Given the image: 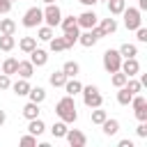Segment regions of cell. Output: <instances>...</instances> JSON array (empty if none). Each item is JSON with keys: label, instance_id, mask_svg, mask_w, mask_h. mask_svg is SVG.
<instances>
[{"label": "cell", "instance_id": "cell-1", "mask_svg": "<svg viewBox=\"0 0 147 147\" xmlns=\"http://www.w3.org/2000/svg\"><path fill=\"white\" fill-rule=\"evenodd\" d=\"M55 113H57V117L62 119V122H67V124H74L76 119H78V113H76V103H74V96H62L57 103H55Z\"/></svg>", "mask_w": 147, "mask_h": 147}, {"label": "cell", "instance_id": "cell-2", "mask_svg": "<svg viewBox=\"0 0 147 147\" xmlns=\"http://www.w3.org/2000/svg\"><path fill=\"white\" fill-rule=\"evenodd\" d=\"M80 94H83V103H85L87 108H96V106L103 103V96H101V92H99L96 85H87V87L83 85Z\"/></svg>", "mask_w": 147, "mask_h": 147}, {"label": "cell", "instance_id": "cell-3", "mask_svg": "<svg viewBox=\"0 0 147 147\" xmlns=\"http://www.w3.org/2000/svg\"><path fill=\"white\" fill-rule=\"evenodd\" d=\"M140 14H142V11H140L138 7H124L122 16H124V25H126V30H136V28H140V25H142Z\"/></svg>", "mask_w": 147, "mask_h": 147}, {"label": "cell", "instance_id": "cell-4", "mask_svg": "<svg viewBox=\"0 0 147 147\" xmlns=\"http://www.w3.org/2000/svg\"><path fill=\"white\" fill-rule=\"evenodd\" d=\"M103 37V32H101V28L99 25H94V28H90V30H85L83 34H78V44L80 46H85V48H92L99 39Z\"/></svg>", "mask_w": 147, "mask_h": 147}, {"label": "cell", "instance_id": "cell-5", "mask_svg": "<svg viewBox=\"0 0 147 147\" xmlns=\"http://www.w3.org/2000/svg\"><path fill=\"white\" fill-rule=\"evenodd\" d=\"M119 64H122V55H119V51L108 48V51L103 53V69H106L108 74H113V71H119Z\"/></svg>", "mask_w": 147, "mask_h": 147}, {"label": "cell", "instance_id": "cell-6", "mask_svg": "<svg viewBox=\"0 0 147 147\" xmlns=\"http://www.w3.org/2000/svg\"><path fill=\"white\" fill-rule=\"evenodd\" d=\"M41 21H44V11L39 9V7H30L25 14H23V25L25 28H39L41 25Z\"/></svg>", "mask_w": 147, "mask_h": 147}, {"label": "cell", "instance_id": "cell-7", "mask_svg": "<svg viewBox=\"0 0 147 147\" xmlns=\"http://www.w3.org/2000/svg\"><path fill=\"white\" fill-rule=\"evenodd\" d=\"M41 11H44V21H46V25H51V28L60 25V21H62V11H60V7H57L55 2L46 5V9H41Z\"/></svg>", "mask_w": 147, "mask_h": 147}, {"label": "cell", "instance_id": "cell-8", "mask_svg": "<svg viewBox=\"0 0 147 147\" xmlns=\"http://www.w3.org/2000/svg\"><path fill=\"white\" fill-rule=\"evenodd\" d=\"M76 23H78V28L90 30V28H94V25L99 23V16H96L92 9H87V11H83L80 16H76Z\"/></svg>", "mask_w": 147, "mask_h": 147}, {"label": "cell", "instance_id": "cell-9", "mask_svg": "<svg viewBox=\"0 0 147 147\" xmlns=\"http://www.w3.org/2000/svg\"><path fill=\"white\" fill-rule=\"evenodd\" d=\"M119 71H124L129 78H131V76H138V74H140V62H138L136 57H122Z\"/></svg>", "mask_w": 147, "mask_h": 147}, {"label": "cell", "instance_id": "cell-10", "mask_svg": "<svg viewBox=\"0 0 147 147\" xmlns=\"http://www.w3.org/2000/svg\"><path fill=\"white\" fill-rule=\"evenodd\" d=\"M64 138H67V142H69L71 147H85V142H87L85 133H83V131H78V129H67Z\"/></svg>", "mask_w": 147, "mask_h": 147}, {"label": "cell", "instance_id": "cell-11", "mask_svg": "<svg viewBox=\"0 0 147 147\" xmlns=\"http://www.w3.org/2000/svg\"><path fill=\"white\" fill-rule=\"evenodd\" d=\"M16 74L21 76V78H32L34 76V64L30 62V60H18V67H16Z\"/></svg>", "mask_w": 147, "mask_h": 147}, {"label": "cell", "instance_id": "cell-12", "mask_svg": "<svg viewBox=\"0 0 147 147\" xmlns=\"http://www.w3.org/2000/svg\"><path fill=\"white\" fill-rule=\"evenodd\" d=\"M28 55H30V62H32L34 67H44V64L48 62V53H46L44 48H34V51H30Z\"/></svg>", "mask_w": 147, "mask_h": 147}, {"label": "cell", "instance_id": "cell-13", "mask_svg": "<svg viewBox=\"0 0 147 147\" xmlns=\"http://www.w3.org/2000/svg\"><path fill=\"white\" fill-rule=\"evenodd\" d=\"M30 80L28 78H18L16 83H11V90H14V94L16 96H28V92H30Z\"/></svg>", "mask_w": 147, "mask_h": 147}, {"label": "cell", "instance_id": "cell-14", "mask_svg": "<svg viewBox=\"0 0 147 147\" xmlns=\"http://www.w3.org/2000/svg\"><path fill=\"white\" fill-rule=\"evenodd\" d=\"M64 87V92L69 94V96H76V94H80V90H83V83L74 76V78H67V83L62 85Z\"/></svg>", "mask_w": 147, "mask_h": 147}, {"label": "cell", "instance_id": "cell-15", "mask_svg": "<svg viewBox=\"0 0 147 147\" xmlns=\"http://www.w3.org/2000/svg\"><path fill=\"white\" fill-rule=\"evenodd\" d=\"M99 28H101V32H103V37H108V34H113L115 30H117V21L115 18H101V23H96Z\"/></svg>", "mask_w": 147, "mask_h": 147}, {"label": "cell", "instance_id": "cell-16", "mask_svg": "<svg viewBox=\"0 0 147 147\" xmlns=\"http://www.w3.org/2000/svg\"><path fill=\"white\" fill-rule=\"evenodd\" d=\"M48 48H51L53 53H60V51H67L69 46H67V39H64V37H55V34H53V37L48 39Z\"/></svg>", "mask_w": 147, "mask_h": 147}, {"label": "cell", "instance_id": "cell-17", "mask_svg": "<svg viewBox=\"0 0 147 147\" xmlns=\"http://www.w3.org/2000/svg\"><path fill=\"white\" fill-rule=\"evenodd\" d=\"M39 103H34V101H28L25 106H23V117L25 119H34V117H39Z\"/></svg>", "mask_w": 147, "mask_h": 147}, {"label": "cell", "instance_id": "cell-18", "mask_svg": "<svg viewBox=\"0 0 147 147\" xmlns=\"http://www.w3.org/2000/svg\"><path fill=\"white\" fill-rule=\"evenodd\" d=\"M101 129H103V133H106V136H115V133L119 131V122H117V119L106 117V119L101 122Z\"/></svg>", "mask_w": 147, "mask_h": 147}, {"label": "cell", "instance_id": "cell-19", "mask_svg": "<svg viewBox=\"0 0 147 147\" xmlns=\"http://www.w3.org/2000/svg\"><path fill=\"white\" fill-rule=\"evenodd\" d=\"M16 67H18V60H16V57H7V60L0 64V71L7 74V76H14V74H16Z\"/></svg>", "mask_w": 147, "mask_h": 147}, {"label": "cell", "instance_id": "cell-20", "mask_svg": "<svg viewBox=\"0 0 147 147\" xmlns=\"http://www.w3.org/2000/svg\"><path fill=\"white\" fill-rule=\"evenodd\" d=\"M30 124H28V131L32 133V136H41L44 131H46V124L39 119V117H34V119H28Z\"/></svg>", "mask_w": 147, "mask_h": 147}, {"label": "cell", "instance_id": "cell-21", "mask_svg": "<svg viewBox=\"0 0 147 147\" xmlns=\"http://www.w3.org/2000/svg\"><path fill=\"white\" fill-rule=\"evenodd\" d=\"M126 7V0H108V14L110 16H119Z\"/></svg>", "mask_w": 147, "mask_h": 147}, {"label": "cell", "instance_id": "cell-22", "mask_svg": "<svg viewBox=\"0 0 147 147\" xmlns=\"http://www.w3.org/2000/svg\"><path fill=\"white\" fill-rule=\"evenodd\" d=\"M48 83L53 85V87H62L64 83H67V74L60 69V71H53L51 76H48Z\"/></svg>", "mask_w": 147, "mask_h": 147}, {"label": "cell", "instance_id": "cell-23", "mask_svg": "<svg viewBox=\"0 0 147 147\" xmlns=\"http://www.w3.org/2000/svg\"><path fill=\"white\" fill-rule=\"evenodd\" d=\"M28 96H30V101H34V103H44V99H46V90L44 87H30V92H28Z\"/></svg>", "mask_w": 147, "mask_h": 147}, {"label": "cell", "instance_id": "cell-24", "mask_svg": "<svg viewBox=\"0 0 147 147\" xmlns=\"http://www.w3.org/2000/svg\"><path fill=\"white\" fill-rule=\"evenodd\" d=\"M14 32H16V21L0 18V34H14Z\"/></svg>", "mask_w": 147, "mask_h": 147}, {"label": "cell", "instance_id": "cell-25", "mask_svg": "<svg viewBox=\"0 0 147 147\" xmlns=\"http://www.w3.org/2000/svg\"><path fill=\"white\" fill-rule=\"evenodd\" d=\"M18 48H21L23 53L34 51V48H37V37H23V39L18 41Z\"/></svg>", "mask_w": 147, "mask_h": 147}, {"label": "cell", "instance_id": "cell-26", "mask_svg": "<svg viewBox=\"0 0 147 147\" xmlns=\"http://www.w3.org/2000/svg\"><path fill=\"white\" fill-rule=\"evenodd\" d=\"M62 71L67 74V78H74V76H78V74H80V64H78V62H74V60H69V62H64Z\"/></svg>", "mask_w": 147, "mask_h": 147}, {"label": "cell", "instance_id": "cell-27", "mask_svg": "<svg viewBox=\"0 0 147 147\" xmlns=\"http://www.w3.org/2000/svg\"><path fill=\"white\" fill-rule=\"evenodd\" d=\"M90 117H92V124H99V126H101V122L108 117V113H106L101 106H96V108H92V110H90Z\"/></svg>", "mask_w": 147, "mask_h": 147}, {"label": "cell", "instance_id": "cell-28", "mask_svg": "<svg viewBox=\"0 0 147 147\" xmlns=\"http://www.w3.org/2000/svg\"><path fill=\"white\" fill-rule=\"evenodd\" d=\"M14 46H16V39H14V34H0V51L9 53Z\"/></svg>", "mask_w": 147, "mask_h": 147}, {"label": "cell", "instance_id": "cell-29", "mask_svg": "<svg viewBox=\"0 0 147 147\" xmlns=\"http://www.w3.org/2000/svg\"><path fill=\"white\" fill-rule=\"evenodd\" d=\"M117 51H119V55H122V57H136V55H138L136 44H129V41H126V44H122Z\"/></svg>", "mask_w": 147, "mask_h": 147}, {"label": "cell", "instance_id": "cell-30", "mask_svg": "<svg viewBox=\"0 0 147 147\" xmlns=\"http://www.w3.org/2000/svg\"><path fill=\"white\" fill-rule=\"evenodd\" d=\"M117 90H119V92H117V103H119V106H129V103H131V99H133V94H131L124 85H122V87H117Z\"/></svg>", "mask_w": 147, "mask_h": 147}, {"label": "cell", "instance_id": "cell-31", "mask_svg": "<svg viewBox=\"0 0 147 147\" xmlns=\"http://www.w3.org/2000/svg\"><path fill=\"white\" fill-rule=\"evenodd\" d=\"M78 34H80V28H78V25L64 32V39H67V46H69V48H71L74 44H78Z\"/></svg>", "mask_w": 147, "mask_h": 147}, {"label": "cell", "instance_id": "cell-32", "mask_svg": "<svg viewBox=\"0 0 147 147\" xmlns=\"http://www.w3.org/2000/svg\"><path fill=\"white\" fill-rule=\"evenodd\" d=\"M67 129H69V126H67V122H62V119H60V122H55V124L51 126V133H53V138H64Z\"/></svg>", "mask_w": 147, "mask_h": 147}, {"label": "cell", "instance_id": "cell-33", "mask_svg": "<svg viewBox=\"0 0 147 147\" xmlns=\"http://www.w3.org/2000/svg\"><path fill=\"white\" fill-rule=\"evenodd\" d=\"M51 37H53V28H51V25H41V28L37 30V39H39V41H48Z\"/></svg>", "mask_w": 147, "mask_h": 147}, {"label": "cell", "instance_id": "cell-34", "mask_svg": "<svg viewBox=\"0 0 147 147\" xmlns=\"http://www.w3.org/2000/svg\"><path fill=\"white\" fill-rule=\"evenodd\" d=\"M124 87H126V90H129L131 94H138V92L142 90V85H140V80H136L133 76H131V78H126V83H124Z\"/></svg>", "mask_w": 147, "mask_h": 147}, {"label": "cell", "instance_id": "cell-35", "mask_svg": "<svg viewBox=\"0 0 147 147\" xmlns=\"http://www.w3.org/2000/svg\"><path fill=\"white\" fill-rule=\"evenodd\" d=\"M126 78H129V76H126L124 71H113V78H110V83H113L115 87H122V85L126 83Z\"/></svg>", "mask_w": 147, "mask_h": 147}, {"label": "cell", "instance_id": "cell-36", "mask_svg": "<svg viewBox=\"0 0 147 147\" xmlns=\"http://www.w3.org/2000/svg\"><path fill=\"white\" fill-rule=\"evenodd\" d=\"M145 106H147V99H145L140 92H138V94H133V99H131V108H133V110H138V108H145Z\"/></svg>", "mask_w": 147, "mask_h": 147}, {"label": "cell", "instance_id": "cell-37", "mask_svg": "<svg viewBox=\"0 0 147 147\" xmlns=\"http://www.w3.org/2000/svg\"><path fill=\"white\" fill-rule=\"evenodd\" d=\"M60 25H62V30L67 32V30H71V28H76L78 23H76V16H62V21H60Z\"/></svg>", "mask_w": 147, "mask_h": 147}, {"label": "cell", "instance_id": "cell-38", "mask_svg": "<svg viewBox=\"0 0 147 147\" xmlns=\"http://www.w3.org/2000/svg\"><path fill=\"white\" fill-rule=\"evenodd\" d=\"M23 147H34L37 145V136H32V133H28V136H23L21 140H18Z\"/></svg>", "mask_w": 147, "mask_h": 147}, {"label": "cell", "instance_id": "cell-39", "mask_svg": "<svg viewBox=\"0 0 147 147\" xmlns=\"http://www.w3.org/2000/svg\"><path fill=\"white\" fill-rule=\"evenodd\" d=\"M9 87H11V76L0 74V90H9Z\"/></svg>", "mask_w": 147, "mask_h": 147}, {"label": "cell", "instance_id": "cell-40", "mask_svg": "<svg viewBox=\"0 0 147 147\" xmlns=\"http://www.w3.org/2000/svg\"><path fill=\"white\" fill-rule=\"evenodd\" d=\"M136 133H138V138H147V122H140L136 126Z\"/></svg>", "mask_w": 147, "mask_h": 147}, {"label": "cell", "instance_id": "cell-41", "mask_svg": "<svg viewBox=\"0 0 147 147\" xmlns=\"http://www.w3.org/2000/svg\"><path fill=\"white\" fill-rule=\"evenodd\" d=\"M136 37H138V41H147V28H136Z\"/></svg>", "mask_w": 147, "mask_h": 147}, {"label": "cell", "instance_id": "cell-42", "mask_svg": "<svg viewBox=\"0 0 147 147\" xmlns=\"http://www.w3.org/2000/svg\"><path fill=\"white\" fill-rule=\"evenodd\" d=\"M136 117H138V122H147V106L145 108H138L136 110Z\"/></svg>", "mask_w": 147, "mask_h": 147}, {"label": "cell", "instance_id": "cell-43", "mask_svg": "<svg viewBox=\"0 0 147 147\" xmlns=\"http://www.w3.org/2000/svg\"><path fill=\"white\" fill-rule=\"evenodd\" d=\"M9 9H11V2L9 0H0V16L2 14H9Z\"/></svg>", "mask_w": 147, "mask_h": 147}, {"label": "cell", "instance_id": "cell-44", "mask_svg": "<svg viewBox=\"0 0 147 147\" xmlns=\"http://www.w3.org/2000/svg\"><path fill=\"white\" fill-rule=\"evenodd\" d=\"M117 147H133V142H131V140H119Z\"/></svg>", "mask_w": 147, "mask_h": 147}, {"label": "cell", "instance_id": "cell-45", "mask_svg": "<svg viewBox=\"0 0 147 147\" xmlns=\"http://www.w3.org/2000/svg\"><path fill=\"white\" fill-rule=\"evenodd\" d=\"M138 9L140 11H147V0H138Z\"/></svg>", "mask_w": 147, "mask_h": 147}, {"label": "cell", "instance_id": "cell-46", "mask_svg": "<svg viewBox=\"0 0 147 147\" xmlns=\"http://www.w3.org/2000/svg\"><path fill=\"white\" fill-rule=\"evenodd\" d=\"M78 2H83V5H87V7H94L99 0H78Z\"/></svg>", "mask_w": 147, "mask_h": 147}, {"label": "cell", "instance_id": "cell-47", "mask_svg": "<svg viewBox=\"0 0 147 147\" xmlns=\"http://www.w3.org/2000/svg\"><path fill=\"white\" fill-rule=\"evenodd\" d=\"M5 122H7V113H5V110H2V108H0V126H2V124H5Z\"/></svg>", "mask_w": 147, "mask_h": 147}, {"label": "cell", "instance_id": "cell-48", "mask_svg": "<svg viewBox=\"0 0 147 147\" xmlns=\"http://www.w3.org/2000/svg\"><path fill=\"white\" fill-rule=\"evenodd\" d=\"M41 2H44V5H51V2H55V0H41Z\"/></svg>", "mask_w": 147, "mask_h": 147}, {"label": "cell", "instance_id": "cell-49", "mask_svg": "<svg viewBox=\"0 0 147 147\" xmlns=\"http://www.w3.org/2000/svg\"><path fill=\"white\" fill-rule=\"evenodd\" d=\"M9 2H14V0H9Z\"/></svg>", "mask_w": 147, "mask_h": 147}]
</instances>
